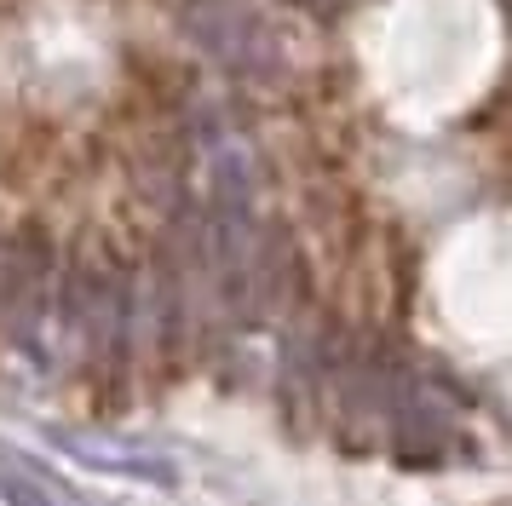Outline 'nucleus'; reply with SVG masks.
I'll return each mask as SVG.
<instances>
[{"label": "nucleus", "mask_w": 512, "mask_h": 506, "mask_svg": "<svg viewBox=\"0 0 512 506\" xmlns=\"http://www.w3.org/2000/svg\"><path fill=\"white\" fill-rule=\"evenodd\" d=\"M179 23L190 29V41L213 52L236 75H271L277 69V41L271 29L242 6V0H185Z\"/></svg>", "instance_id": "obj_1"}, {"label": "nucleus", "mask_w": 512, "mask_h": 506, "mask_svg": "<svg viewBox=\"0 0 512 506\" xmlns=\"http://www.w3.org/2000/svg\"><path fill=\"white\" fill-rule=\"evenodd\" d=\"M47 443H52V449H64V455H75L81 466H98V472H116V478L162 483V489H173V483H179V472H173V460L150 455V449H139V443H121V437L75 432V426H47Z\"/></svg>", "instance_id": "obj_2"}, {"label": "nucleus", "mask_w": 512, "mask_h": 506, "mask_svg": "<svg viewBox=\"0 0 512 506\" xmlns=\"http://www.w3.org/2000/svg\"><path fill=\"white\" fill-rule=\"evenodd\" d=\"M386 414H392V449L403 460H426L432 449L449 443V403H438L420 380H403L386 397Z\"/></svg>", "instance_id": "obj_3"}, {"label": "nucleus", "mask_w": 512, "mask_h": 506, "mask_svg": "<svg viewBox=\"0 0 512 506\" xmlns=\"http://www.w3.org/2000/svg\"><path fill=\"white\" fill-rule=\"evenodd\" d=\"M0 501L6 506H87L64 478H52L47 466H35L29 455L0 449Z\"/></svg>", "instance_id": "obj_4"}]
</instances>
